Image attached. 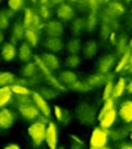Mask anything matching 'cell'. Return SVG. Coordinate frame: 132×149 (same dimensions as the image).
<instances>
[{"mask_svg":"<svg viewBox=\"0 0 132 149\" xmlns=\"http://www.w3.org/2000/svg\"><path fill=\"white\" fill-rule=\"evenodd\" d=\"M74 114L79 124L84 127H91L97 122L98 112L93 104L88 101H80L76 105Z\"/></svg>","mask_w":132,"mask_h":149,"instance_id":"6da1fadb","label":"cell"},{"mask_svg":"<svg viewBox=\"0 0 132 149\" xmlns=\"http://www.w3.org/2000/svg\"><path fill=\"white\" fill-rule=\"evenodd\" d=\"M109 130L100 128V127H94L91 131L90 137H89V146L90 148L101 149L107 147L110 142Z\"/></svg>","mask_w":132,"mask_h":149,"instance_id":"7a4b0ae2","label":"cell"},{"mask_svg":"<svg viewBox=\"0 0 132 149\" xmlns=\"http://www.w3.org/2000/svg\"><path fill=\"white\" fill-rule=\"evenodd\" d=\"M118 57L115 53H107L98 58L96 62V72L101 74H107L113 72L112 70H115L116 64L118 62Z\"/></svg>","mask_w":132,"mask_h":149,"instance_id":"3957f363","label":"cell"},{"mask_svg":"<svg viewBox=\"0 0 132 149\" xmlns=\"http://www.w3.org/2000/svg\"><path fill=\"white\" fill-rule=\"evenodd\" d=\"M116 79V74L115 72H110L107 74H92L86 78V83L89 85L91 89L94 88H100L105 87L107 83H114Z\"/></svg>","mask_w":132,"mask_h":149,"instance_id":"277c9868","label":"cell"},{"mask_svg":"<svg viewBox=\"0 0 132 149\" xmlns=\"http://www.w3.org/2000/svg\"><path fill=\"white\" fill-rule=\"evenodd\" d=\"M28 134L31 138L32 142L35 146H40L45 141L46 136V126L39 122H34L28 128Z\"/></svg>","mask_w":132,"mask_h":149,"instance_id":"5b68a950","label":"cell"},{"mask_svg":"<svg viewBox=\"0 0 132 149\" xmlns=\"http://www.w3.org/2000/svg\"><path fill=\"white\" fill-rule=\"evenodd\" d=\"M118 118V110L117 108H114L105 112H98L97 123L100 128L105 130H111L112 128H114Z\"/></svg>","mask_w":132,"mask_h":149,"instance_id":"8992f818","label":"cell"},{"mask_svg":"<svg viewBox=\"0 0 132 149\" xmlns=\"http://www.w3.org/2000/svg\"><path fill=\"white\" fill-rule=\"evenodd\" d=\"M55 13L60 21L62 22H70L75 19V7L71 3L68 2H60L55 7Z\"/></svg>","mask_w":132,"mask_h":149,"instance_id":"52a82bcc","label":"cell"},{"mask_svg":"<svg viewBox=\"0 0 132 149\" xmlns=\"http://www.w3.org/2000/svg\"><path fill=\"white\" fill-rule=\"evenodd\" d=\"M118 118L124 123V125L132 124V99L122 101L117 108Z\"/></svg>","mask_w":132,"mask_h":149,"instance_id":"ba28073f","label":"cell"},{"mask_svg":"<svg viewBox=\"0 0 132 149\" xmlns=\"http://www.w3.org/2000/svg\"><path fill=\"white\" fill-rule=\"evenodd\" d=\"M44 31H45L47 37L62 38V35H64L65 29L62 22L56 21V19H52V21H48L45 24Z\"/></svg>","mask_w":132,"mask_h":149,"instance_id":"9c48e42d","label":"cell"},{"mask_svg":"<svg viewBox=\"0 0 132 149\" xmlns=\"http://www.w3.org/2000/svg\"><path fill=\"white\" fill-rule=\"evenodd\" d=\"M45 142L49 149H58V127H56L55 123L52 122V120L46 127Z\"/></svg>","mask_w":132,"mask_h":149,"instance_id":"30bf717a","label":"cell"},{"mask_svg":"<svg viewBox=\"0 0 132 149\" xmlns=\"http://www.w3.org/2000/svg\"><path fill=\"white\" fill-rule=\"evenodd\" d=\"M15 113L8 108L0 109V129L7 130L11 128L15 122Z\"/></svg>","mask_w":132,"mask_h":149,"instance_id":"8fae6325","label":"cell"},{"mask_svg":"<svg viewBox=\"0 0 132 149\" xmlns=\"http://www.w3.org/2000/svg\"><path fill=\"white\" fill-rule=\"evenodd\" d=\"M32 99H33L35 106L39 109V111L41 112V114L47 116V118L51 116V108H50L47 100L44 99V98L40 95V93H38V92H33V94H32Z\"/></svg>","mask_w":132,"mask_h":149,"instance_id":"7c38bea8","label":"cell"},{"mask_svg":"<svg viewBox=\"0 0 132 149\" xmlns=\"http://www.w3.org/2000/svg\"><path fill=\"white\" fill-rule=\"evenodd\" d=\"M43 63L50 72H55L60 68V60L55 54L51 52H44L40 55Z\"/></svg>","mask_w":132,"mask_h":149,"instance_id":"4fadbf2b","label":"cell"},{"mask_svg":"<svg viewBox=\"0 0 132 149\" xmlns=\"http://www.w3.org/2000/svg\"><path fill=\"white\" fill-rule=\"evenodd\" d=\"M107 6L103 8V10L110 15V17H114V19H117L120 17L121 15H123L125 13L126 7L123 3L121 2H105Z\"/></svg>","mask_w":132,"mask_h":149,"instance_id":"5bb4252c","label":"cell"},{"mask_svg":"<svg viewBox=\"0 0 132 149\" xmlns=\"http://www.w3.org/2000/svg\"><path fill=\"white\" fill-rule=\"evenodd\" d=\"M19 112L21 114L22 118H24L25 120L33 122V120H37V118L41 116V112L39 111L37 107L35 106V104H31V105L23 106V107H19Z\"/></svg>","mask_w":132,"mask_h":149,"instance_id":"9a60e30c","label":"cell"},{"mask_svg":"<svg viewBox=\"0 0 132 149\" xmlns=\"http://www.w3.org/2000/svg\"><path fill=\"white\" fill-rule=\"evenodd\" d=\"M82 47L83 44L79 37L70 38L65 45V49H66L68 55H79V53H81L82 51Z\"/></svg>","mask_w":132,"mask_h":149,"instance_id":"2e32d148","label":"cell"},{"mask_svg":"<svg viewBox=\"0 0 132 149\" xmlns=\"http://www.w3.org/2000/svg\"><path fill=\"white\" fill-rule=\"evenodd\" d=\"M53 113L55 116L56 120L62 126H68L72 122V114L66 108H62L58 105H54L53 107Z\"/></svg>","mask_w":132,"mask_h":149,"instance_id":"e0dca14e","label":"cell"},{"mask_svg":"<svg viewBox=\"0 0 132 149\" xmlns=\"http://www.w3.org/2000/svg\"><path fill=\"white\" fill-rule=\"evenodd\" d=\"M97 52H98V44L94 40H88L83 44L81 54L84 58L92 59L93 57L96 56Z\"/></svg>","mask_w":132,"mask_h":149,"instance_id":"ac0fdd59","label":"cell"},{"mask_svg":"<svg viewBox=\"0 0 132 149\" xmlns=\"http://www.w3.org/2000/svg\"><path fill=\"white\" fill-rule=\"evenodd\" d=\"M44 47L47 50L51 51V53L54 52H60L65 49V45L66 43L62 38H50L47 37L43 43Z\"/></svg>","mask_w":132,"mask_h":149,"instance_id":"d6986e66","label":"cell"},{"mask_svg":"<svg viewBox=\"0 0 132 149\" xmlns=\"http://www.w3.org/2000/svg\"><path fill=\"white\" fill-rule=\"evenodd\" d=\"M128 80L126 77L121 76L117 79L116 83L114 84V90H113V99L118 100L126 93V87H127Z\"/></svg>","mask_w":132,"mask_h":149,"instance_id":"ffe728a7","label":"cell"},{"mask_svg":"<svg viewBox=\"0 0 132 149\" xmlns=\"http://www.w3.org/2000/svg\"><path fill=\"white\" fill-rule=\"evenodd\" d=\"M58 79L60 80V82L62 84V85H65L67 88H68L70 85H72V84H74L75 82L78 81V76H77L76 72H73V70H64L60 72Z\"/></svg>","mask_w":132,"mask_h":149,"instance_id":"44dd1931","label":"cell"},{"mask_svg":"<svg viewBox=\"0 0 132 149\" xmlns=\"http://www.w3.org/2000/svg\"><path fill=\"white\" fill-rule=\"evenodd\" d=\"M17 55V49H15V44L11 42H6L1 47V57L4 61H11L15 59Z\"/></svg>","mask_w":132,"mask_h":149,"instance_id":"7402d4cb","label":"cell"},{"mask_svg":"<svg viewBox=\"0 0 132 149\" xmlns=\"http://www.w3.org/2000/svg\"><path fill=\"white\" fill-rule=\"evenodd\" d=\"M129 38H128V35L125 33H122L119 35V38H118V42L116 47V52L115 54L120 57L122 54H124L128 49H129Z\"/></svg>","mask_w":132,"mask_h":149,"instance_id":"603a6c76","label":"cell"},{"mask_svg":"<svg viewBox=\"0 0 132 149\" xmlns=\"http://www.w3.org/2000/svg\"><path fill=\"white\" fill-rule=\"evenodd\" d=\"M71 31L74 37H79L83 32H86V19L85 17H76L71 24Z\"/></svg>","mask_w":132,"mask_h":149,"instance_id":"cb8c5ba5","label":"cell"},{"mask_svg":"<svg viewBox=\"0 0 132 149\" xmlns=\"http://www.w3.org/2000/svg\"><path fill=\"white\" fill-rule=\"evenodd\" d=\"M131 51H132V49L129 47V49H128L125 53L122 54V55L119 57L117 64H116V68H115V70H114V72H115L116 74H123V72H125L126 68H127L128 63H129Z\"/></svg>","mask_w":132,"mask_h":149,"instance_id":"d4e9b609","label":"cell"},{"mask_svg":"<svg viewBox=\"0 0 132 149\" xmlns=\"http://www.w3.org/2000/svg\"><path fill=\"white\" fill-rule=\"evenodd\" d=\"M26 28L24 27L23 24H15L11 30V43L15 44L18 42H21L25 37Z\"/></svg>","mask_w":132,"mask_h":149,"instance_id":"484cf974","label":"cell"},{"mask_svg":"<svg viewBox=\"0 0 132 149\" xmlns=\"http://www.w3.org/2000/svg\"><path fill=\"white\" fill-rule=\"evenodd\" d=\"M24 40L26 41V43L30 46V47H36L39 43L40 40V34L38 31L33 29H26L25 31V37Z\"/></svg>","mask_w":132,"mask_h":149,"instance_id":"4316f807","label":"cell"},{"mask_svg":"<svg viewBox=\"0 0 132 149\" xmlns=\"http://www.w3.org/2000/svg\"><path fill=\"white\" fill-rule=\"evenodd\" d=\"M37 72H39V70H38L35 62H28L21 70L22 76L24 77V79H27V80H31L33 78H35L38 74Z\"/></svg>","mask_w":132,"mask_h":149,"instance_id":"83f0119b","label":"cell"},{"mask_svg":"<svg viewBox=\"0 0 132 149\" xmlns=\"http://www.w3.org/2000/svg\"><path fill=\"white\" fill-rule=\"evenodd\" d=\"M13 93L11 92V86L0 88V108L1 109L13 100Z\"/></svg>","mask_w":132,"mask_h":149,"instance_id":"f1b7e54d","label":"cell"},{"mask_svg":"<svg viewBox=\"0 0 132 149\" xmlns=\"http://www.w3.org/2000/svg\"><path fill=\"white\" fill-rule=\"evenodd\" d=\"M33 56V53H32V49L29 45H28L26 42L22 43L19 47V58L22 60L23 62H29L30 59Z\"/></svg>","mask_w":132,"mask_h":149,"instance_id":"f546056e","label":"cell"},{"mask_svg":"<svg viewBox=\"0 0 132 149\" xmlns=\"http://www.w3.org/2000/svg\"><path fill=\"white\" fill-rule=\"evenodd\" d=\"M69 89L72 90V91L74 92H77V93H88V92H90L91 88L89 87V85L86 83V81H80V80H78L77 82H75L74 84H72V85L69 86Z\"/></svg>","mask_w":132,"mask_h":149,"instance_id":"4dcf8cb0","label":"cell"},{"mask_svg":"<svg viewBox=\"0 0 132 149\" xmlns=\"http://www.w3.org/2000/svg\"><path fill=\"white\" fill-rule=\"evenodd\" d=\"M11 10L9 9H0V31L6 30L9 27L11 19Z\"/></svg>","mask_w":132,"mask_h":149,"instance_id":"1f68e13d","label":"cell"},{"mask_svg":"<svg viewBox=\"0 0 132 149\" xmlns=\"http://www.w3.org/2000/svg\"><path fill=\"white\" fill-rule=\"evenodd\" d=\"M15 76L11 72H0V88L11 86L15 84Z\"/></svg>","mask_w":132,"mask_h":149,"instance_id":"d6a6232c","label":"cell"},{"mask_svg":"<svg viewBox=\"0 0 132 149\" xmlns=\"http://www.w3.org/2000/svg\"><path fill=\"white\" fill-rule=\"evenodd\" d=\"M82 62V58L80 55H67L64 60V64L68 68V70L71 68H77Z\"/></svg>","mask_w":132,"mask_h":149,"instance_id":"836d02e7","label":"cell"},{"mask_svg":"<svg viewBox=\"0 0 132 149\" xmlns=\"http://www.w3.org/2000/svg\"><path fill=\"white\" fill-rule=\"evenodd\" d=\"M34 15H35V10H33L30 7H26L24 9V19H23V25L26 29H32V25H33V19Z\"/></svg>","mask_w":132,"mask_h":149,"instance_id":"e575fe53","label":"cell"},{"mask_svg":"<svg viewBox=\"0 0 132 149\" xmlns=\"http://www.w3.org/2000/svg\"><path fill=\"white\" fill-rule=\"evenodd\" d=\"M11 92L13 94H15L17 96H30L31 94H33V92L28 87L23 85H19V84H13L11 86Z\"/></svg>","mask_w":132,"mask_h":149,"instance_id":"d590c367","label":"cell"},{"mask_svg":"<svg viewBox=\"0 0 132 149\" xmlns=\"http://www.w3.org/2000/svg\"><path fill=\"white\" fill-rule=\"evenodd\" d=\"M40 95L44 98L45 100H52L60 95V92L56 91L55 89H53L52 87H42L41 91H40Z\"/></svg>","mask_w":132,"mask_h":149,"instance_id":"8d00e7d4","label":"cell"},{"mask_svg":"<svg viewBox=\"0 0 132 149\" xmlns=\"http://www.w3.org/2000/svg\"><path fill=\"white\" fill-rule=\"evenodd\" d=\"M97 13H88L86 19V32H93L97 28Z\"/></svg>","mask_w":132,"mask_h":149,"instance_id":"74e56055","label":"cell"},{"mask_svg":"<svg viewBox=\"0 0 132 149\" xmlns=\"http://www.w3.org/2000/svg\"><path fill=\"white\" fill-rule=\"evenodd\" d=\"M69 149H85V143L80 137L76 135H71L70 147Z\"/></svg>","mask_w":132,"mask_h":149,"instance_id":"f35d334b","label":"cell"},{"mask_svg":"<svg viewBox=\"0 0 132 149\" xmlns=\"http://www.w3.org/2000/svg\"><path fill=\"white\" fill-rule=\"evenodd\" d=\"M113 90L114 83H107L103 87V92H101V99H103V101H107V100L113 98Z\"/></svg>","mask_w":132,"mask_h":149,"instance_id":"ab89813d","label":"cell"},{"mask_svg":"<svg viewBox=\"0 0 132 149\" xmlns=\"http://www.w3.org/2000/svg\"><path fill=\"white\" fill-rule=\"evenodd\" d=\"M15 104H17V107H23V106L31 105L34 104V101L30 96H17L15 98Z\"/></svg>","mask_w":132,"mask_h":149,"instance_id":"60d3db41","label":"cell"},{"mask_svg":"<svg viewBox=\"0 0 132 149\" xmlns=\"http://www.w3.org/2000/svg\"><path fill=\"white\" fill-rule=\"evenodd\" d=\"M7 5L9 7V10L13 11H20L24 8V5L25 2L22 1V0H9L7 2Z\"/></svg>","mask_w":132,"mask_h":149,"instance_id":"b9f144b4","label":"cell"},{"mask_svg":"<svg viewBox=\"0 0 132 149\" xmlns=\"http://www.w3.org/2000/svg\"><path fill=\"white\" fill-rule=\"evenodd\" d=\"M118 38H119V35L117 34V32L113 31L110 34L109 38H107V41H109V43L111 44L112 46H116L118 42Z\"/></svg>","mask_w":132,"mask_h":149,"instance_id":"7bdbcfd3","label":"cell"},{"mask_svg":"<svg viewBox=\"0 0 132 149\" xmlns=\"http://www.w3.org/2000/svg\"><path fill=\"white\" fill-rule=\"evenodd\" d=\"M37 122L41 123L42 125H44V126L47 127L48 124H49V123L51 122V120H49V118H47V116H43V114H41V116H40L39 118H37Z\"/></svg>","mask_w":132,"mask_h":149,"instance_id":"ee69618b","label":"cell"},{"mask_svg":"<svg viewBox=\"0 0 132 149\" xmlns=\"http://www.w3.org/2000/svg\"><path fill=\"white\" fill-rule=\"evenodd\" d=\"M118 149H132V143L131 142H124L120 143V144H117Z\"/></svg>","mask_w":132,"mask_h":149,"instance_id":"f6af8a7d","label":"cell"},{"mask_svg":"<svg viewBox=\"0 0 132 149\" xmlns=\"http://www.w3.org/2000/svg\"><path fill=\"white\" fill-rule=\"evenodd\" d=\"M123 74H132V51H131V55H130V59H129L128 66L126 68L125 72H124Z\"/></svg>","mask_w":132,"mask_h":149,"instance_id":"bcb514c9","label":"cell"},{"mask_svg":"<svg viewBox=\"0 0 132 149\" xmlns=\"http://www.w3.org/2000/svg\"><path fill=\"white\" fill-rule=\"evenodd\" d=\"M3 149H21V147H20V145L15 144V143H9V144L5 145Z\"/></svg>","mask_w":132,"mask_h":149,"instance_id":"7dc6e473","label":"cell"},{"mask_svg":"<svg viewBox=\"0 0 132 149\" xmlns=\"http://www.w3.org/2000/svg\"><path fill=\"white\" fill-rule=\"evenodd\" d=\"M126 93L129 94V95H132V79L128 80L127 87H126Z\"/></svg>","mask_w":132,"mask_h":149,"instance_id":"c3c4849f","label":"cell"},{"mask_svg":"<svg viewBox=\"0 0 132 149\" xmlns=\"http://www.w3.org/2000/svg\"><path fill=\"white\" fill-rule=\"evenodd\" d=\"M3 40H4V35L1 31H0V44L3 43Z\"/></svg>","mask_w":132,"mask_h":149,"instance_id":"681fc988","label":"cell"},{"mask_svg":"<svg viewBox=\"0 0 132 149\" xmlns=\"http://www.w3.org/2000/svg\"><path fill=\"white\" fill-rule=\"evenodd\" d=\"M128 139L130 140V142L132 143V131L130 132V134H129V137H128Z\"/></svg>","mask_w":132,"mask_h":149,"instance_id":"f907efd6","label":"cell"},{"mask_svg":"<svg viewBox=\"0 0 132 149\" xmlns=\"http://www.w3.org/2000/svg\"><path fill=\"white\" fill-rule=\"evenodd\" d=\"M129 47L132 49V37L130 38V40H129Z\"/></svg>","mask_w":132,"mask_h":149,"instance_id":"816d5d0a","label":"cell"},{"mask_svg":"<svg viewBox=\"0 0 132 149\" xmlns=\"http://www.w3.org/2000/svg\"><path fill=\"white\" fill-rule=\"evenodd\" d=\"M101 149H113V148H111L110 146H107V147H103V148H101Z\"/></svg>","mask_w":132,"mask_h":149,"instance_id":"f5cc1de1","label":"cell"},{"mask_svg":"<svg viewBox=\"0 0 132 149\" xmlns=\"http://www.w3.org/2000/svg\"><path fill=\"white\" fill-rule=\"evenodd\" d=\"M58 149H66V148H65V147L64 146H60V147H58Z\"/></svg>","mask_w":132,"mask_h":149,"instance_id":"db71d44e","label":"cell"},{"mask_svg":"<svg viewBox=\"0 0 132 149\" xmlns=\"http://www.w3.org/2000/svg\"><path fill=\"white\" fill-rule=\"evenodd\" d=\"M131 13H132V5H131Z\"/></svg>","mask_w":132,"mask_h":149,"instance_id":"11a10c76","label":"cell"},{"mask_svg":"<svg viewBox=\"0 0 132 149\" xmlns=\"http://www.w3.org/2000/svg\"><path fill=\"white\" fill-rule=\"evenodd\" d=\"M89 149H94V148H90V147H89Z\"/></svg>","mask_w":132,"mask_h":149,"instance_id":"9f6ffc18","label":"cell"}]
</instances>
